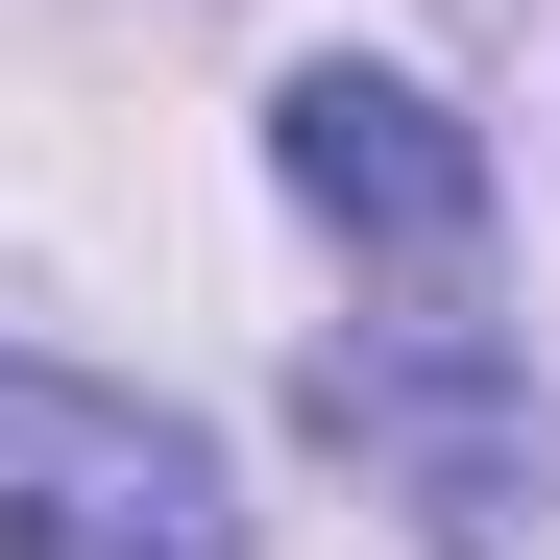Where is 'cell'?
<instances>
[{
  "instance_id": "obj_2",
  "label": "cell",
  "mask_w": 560,
  "mask_h": 560,
  "mask_svg": "<svg viewBox=\"0 0 560 560\" xmlns=\"http://www.w3.org/2000/svg\"><path fill=\"white\" fill-rule=\"evenodd\" d=\"M268 171H293L341 244H390L415 293H463V244H488V147H463L415 73H365V49H317L293 98H268Z\"/></svg>"
},
{
  "instance_id": "obj_1",
  "label": "cell",
  "mask_w": 560,
  "mask_h": 560,
  "mask_svg": "<svg viewBox=\"0 0 560 560\" xmlns=\"http://www.w3.org/2000/svg\"><path fill=\"white\" fill-rule=\"evenodd\" d=\"M0 560H244V488L196 415L73 390V365L0 341Z\"/></svg>"
}]
</instances>
